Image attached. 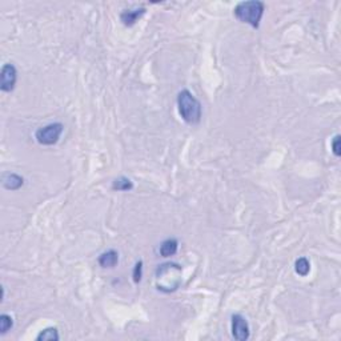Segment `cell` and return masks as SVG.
I'll list each match as a JSON object with an SVG mask.
<instances>
[{
	"instance_id": "6da1fadb",
	"label": "cell",
	"mask_w": 341,
	"mask_h": 341,
	"mask_svg": "<svg viewBox=\"0 0 341 341\" xmlns=\"http://www.w3.org/2000/svg\"><path fill=\"white\" fill-rule=\"evenodd\" d=\"M157 291L170 293L179 288L181 283V265L176 263H164L156 269Z\"/></svg>"
},
{
	"instance_id": "7a4b0ae2",
	"label": "cell",
	"mask_w": 341,
	"mask_h": 341,
	"mask_svg": "<svg viewBox=\"0 0 341 341\" xmlns=\"http://www.w3.org/2000/svg\"><path fill=\"white\" fill-rule=\"evenodd\" d=\"M178 108L181 119L187 124L196 125L201 120V104L191 91L183 89L178 95Z\"/></svg>"
},
{
	"instance_id": "3957f363",
	"label": "cell",
	"mask_w": 341,
	"mask_h": 341,
	"mask_svg": "<svg viewBox=\"0 0 341 341\" xmlns=\"http://www.w3.org/2000/svg\"><path fill=\"white\" fill-rule=\"evenodd\" d=\"M265 4L259 0H248V2H240L234 7L233 15L237 20L242 23H247L252 28L257 29L260 27V21L263 18Z\"/></svg>"
},
{
	"instance_id": "277c9868",
	"label": "cell",
	"mask_w": 341,
	"mask_h": 341,
	"mask_svg": "<svg viewBox=\"0 0 341 341\" xmlns=\"http://www.w3.org/2000/svg\"><path fill=\"white\" fill-rule=\"evenodd\" d=\"M64 131V125L61 123H51L44 127L39 128L35 133V138L42 146H53L59 142L61 133Z\"/></svg>"
},
{
	"instance_id": "5b68a950",
	"label": "cell",
	"mask_w": 341,
	"mask_h": 341,
	"mask_svg": "<svg viewBox=\"0 0 341 341\" xmlns=\"http://www.w3.org/2000/svg\"><path fill=\"white\" fill-rule=\"evenodd\" d=\"M18 80V71L14 64L7 63L2 67L0 72V89L3 92H12Z\"/></svg>"
},
{
	"instance_id": "8992f818",
	"label": "cell",
	"mask_w": 341,
	"mask_h": 341,
	"mask_svg": "<svg viewBox=\"0 0 341 341\" xmlns=\"http://www.w3.org/2000/svg\"><path fill=\"white\" fill-rule=\"evenodd\" d=\"M232 336L234 337V340L237 341H245L249 338V334H251V330H249V324L248 321L245 320L244 316L242 315H232Z\"/></svg>"
},
{
	"instance_id": "52a82bcc",
	"label": "cell",
	"mask_w": 341,
	"mask_h": 341,
	"mask_svg": "<svg viewBox=\"0 0 341 341\" xmlns=\"http://www.w3.org/2000/svg\"><path fill=\"white\" fill-rule=\"evenodd\" d=\"M2 185L8 191H18L24 185V179L20 175L14 174V172H7L2 178Z\"/></svg>"
},
{
	"instance_id": "ba28073f",
	"label": "cell",
	"mask_w": 341,
	"mask_h": 341,
	"mask_svg": "<svg viewBox=\"0 0 341 341\" xmlns=\"http://www.w3.org/2000/svg\"><path fill=\"white\" fill-rule=\"evenodd\" d=\"M144 14H146V8L144 7L135 8V10H125L124 12H121L120 20L125 27H132L138 23L139 19L142 18Z\"/></svg>"
},
{
	"instance_id": "9c48e42d",
	"label": "cell",
	"mask_w": 341,
	"mask_h": 341,
	"mask_svg": "<svg viewBox=\"0 0 341 341\" xmlns=\"http://www.w3.org/2000/svg\"><path fill=\"white\" fill-rule=\"evenodd\" d=\"M97 261L101 268H114L119 263V253L115 249H108L99 256Z\"/></svg>"
},
{
	"instance_id": "30bf717a",
	"label": "cell",
	"mask_w": 341,
	"mask_h": 341,
	"mask_svg": "<svg viewBox=\"0 0 341 341\" xmlns=\"http://www.w3.org/2000/svg\"><path fill=\"white\" fill-rule=\"evenodd\" d=\"M178 249H179V242L176 238L170 237L167 238V240H164V242L160 244L159 252L163 257H170V256L176 255Z\"/></svg>"
},
{
	"instance_id": "8fae6325",
	"label": "cell",
	"mask_w": 341,
	"mask_h": 341,
	"mask_svg": "<svg viewBox=\"0 0 341 341\" xmlns=\"http://www.w3.org/2000/svg\"><path fill=\"white\" fill-rule=\"evenodd\" d=\"M60 338L59 336V330L55 327H50L43 329L38 336H36V340L38 341H57Z\"/></svg>"
},
{
	"instance_id": "7c38bea8",
	"label": "cell",
	"mask_w": 341,
	"mask_h": 341,
	"mask_svg": "<svg viewBox=\"0 0 341 341\" xmlns=\"http://www.w3.org/2000/svg\"><path fill=\"white\" fill-rule=\"evenodd\" d=\"M133 188V183L125 176H120V178L115 179L112 181V189L114 191H131Z\"/></svg>"
},
{
	"instance_id": "4fadbf2b",
	"label": "cell",
	"mask_w": 341,
	"mask_h": 341,
	"mask_svg": "<svg viewBox=\"0 0 341 341\" xmlns=\"http://www.w3.org/2000/svg\"><path fill=\"white\" fill-rule=\"evenodd\" d=\"M295 270L297 275L305 277L309 274V270H311V263L308 261V259L306 257H300V259L296 260Z\"/></svg>"
},
{
	"instance_id": "5bb4252c",
	"label": "cell",
	"mask_w": 341,
	"mask_h": 341,
	"mask_svg": "<svg viewBox=\"0 0 341 341\" xmlns=\"http://www.w3.org/2000/svg\"><path fill=\"white\" fill-rule=\"evenodd\" d=\"M12 327H14V319L7 313L0 315V334H6Z\"/></svg>"
},
{
	"instance_id": "9a60e30c",
	"label": "cell",
	"mask_w": 341,
	"mask_h": 341,
	"mask_svg": "<svg viewBox=\"0 0 341 341\" xmlns=\"http://www.w3.org/2000/svg\"><path fill=\"white\" fill-rule=\"evenodd\" d=\"M132 277H133V281H135L136 284H139L140 281H142L143 277V261H138L135 264V268H133V272H132Z\"/></svg>"
},
{
	"instance_id": "2e32d148",
	"label": "cell",
	"mask_w": 341,
	"mask_h": 341,
	"mask_svg": "<svg viewBox=\"0 0 341 341\" xmlns=\"http://www.w3.org/2000/svg\"><path fill=\"white\" fill-rule=\"evenodd\" d=\"M332 152L334 156H340V135H336L332 140Z\"/></svg>"
}]
</instances>
